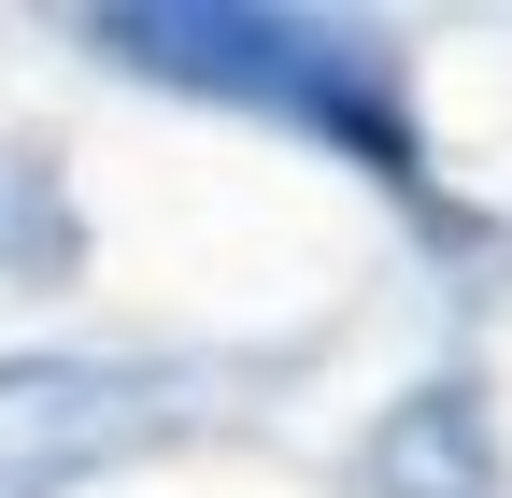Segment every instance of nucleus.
<instances>
[{
    "label": "nucleus",
    "instance_id": "obj_1",
    "mask_svg": "<svg viewBox=\"0 0 512 498\" xmlns=\"http://www.w3.org/2000/svg\"><path fill=\"white\" fill-rule=\"evenodd\" d=\"M114 57H143V72H200V86H242L271 114H313V129H342L370 157H399V114H384L370 57L313 15H114Z\"/></svg>",
    "mask_w": 512,
    "mask_h": 498
}]
</instances>
